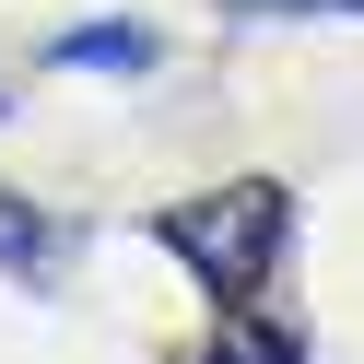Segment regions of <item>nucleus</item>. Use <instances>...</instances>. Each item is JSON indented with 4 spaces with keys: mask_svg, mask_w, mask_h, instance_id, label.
<instances>
[{
    "mask_svg": "<svg viewBox=\"0 0 364 364\" xmlns=\"http://www.w3.org/2000/svg\"><path fill=\"white\" fill-rule=\"evenodd\" d=\"M223 12H282V0H223Z\"/></svg>",
    "mask_w": 364,
    "mask_h": 364,
    "instance_id": "obj_5",
    "label": "nucleus"
},
{
    "mask_svg": "<svg viewBox=\"0 0 364 364\" xmlns=\"http://www.w3.org/2000/svg\"><path fill=\"white\" fill-rule=\"evenodd\" d=\"M200 364H294V341H270V329H247V317H235V329H223Z\"/></svg>",
    "mask_w": 364,
    "mask_h": 364,
    "instance_id": "obj_4",
    "label": "nucleus"
},
{
    "mask_svg": "<svg viewBox=\"0 0 364 364\" xmlns=\"http://www.w3.org/2000/svg\"><path fill=\"white\" fill-rule=\"evenodd\" d=\"M329 12H364V0H329Z\"/></svg>",
    "mask_w": 364,
    "mask_h": 364,
    "instance_id": "obj_6",
    "label": "nucleus"
},
{
    "mask_svg": "<svg viewBox=\"0 0 364 364\" xmlns=\"http://www.w3.org/2000/svg\"><path fill=\"white\" fill-rule=\"evenodd\" d=\"M153 235L200 270L212 306L247 317V306H259V282H270V259H282V188H270V176H235V188H212V200H176Z\"/></svg>",
    "mask_w": 364,
    "mask_h": 364,
    "instance_id": "obj_1",
    "label": "nucleus"
},
{
    "mask_svg": "<svg viewBox=\"0 0 364 364\" xmlns=\"http://www.w3.org/2000/svg\"><path fill=\"white\" fill-rule=\"evenodd\" d=\"M59 259V235H48V212H36L24 188H0V270H48Z\"/></svg>",
    "mask_w": 364,
    "mask_h": 364,
    "instance_id": "obj_3",
    "label": "nucleus"
},
{
    "mask_svg": "<svg viewBox=\"0 0 364 364\" xmlns=\"http://www.w3.org/2000/svg\"><path fill=\"white\" fill-rule=\"evenodd\" d=\"M59 71H153V36L141 24H82V36H59Z\"/></svg>",
    "mask_w": 364,
    "mask_h": 364,
    "instance_id": "obj_2",
    "label": "nucleus"
}]
</instances>
